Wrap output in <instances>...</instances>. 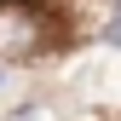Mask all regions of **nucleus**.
Returning a JSON list of instances; mask_svg holds the SVG:
<instances>
[{
    "mask_svg": "<svg viewBox=\"0 0 121 121\" xmlns=\"http://www.w3.org/2000/svg\"><path fill=\"white\" fill-rule=\"evenodd\" d=\"M40 40V6L0 0V58H29Z\"/></svg>",
    "mask_w": 121,
    "mask_h": 121,
    "instance_id": "1",
    "label": "nucleus"
},
{
    "mask_svg": "<svg viewBox=\"0 0 121 121\" xmlns=\"http://www.w3.org/2000/svg\"><path fill=\"white\" fill-rule=\"evenodd\" d=\"M110 40L121 46V0H115V23H110Z\"/></svg>",
    "mask_w": 121,
    "mask_h": 121,
    "instance_id": "2",
    "label": "nucleus"
}]
</instances>
